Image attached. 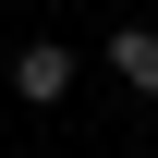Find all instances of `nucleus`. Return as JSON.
<instances>
[{
  "label": "nucleus",
  "instance_id": "2",
  "mask_svg": "<svg viewBox=\"0 0 158 158\" xmlns=\"http://www.w3.org/2000/svg\"><path fill=\"white\" fill-rule=\"evenodd\" d=\"M110 73L134 85V98H158V24H122L110 37Z\"/></svg>",
  "mask_w": 158,
  "mask_h": 158
},
{
  "label": "nucleus",
  "instance_id": "1",
  "mask_svg": "<svg viewBox=\"0 0 158 158\" xmlns=\"http://www.w3.org/2000/svg\"><path fill=\"white\" fill-rule=\"evenodd\" d=\"M73 85H85V61L61 49V37H24V49H12V98H24V110H61Z\"/></svg>",
  "mask_w": 158,
  "mask_h": 158
}]
</instances>
